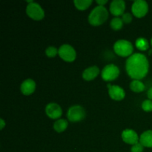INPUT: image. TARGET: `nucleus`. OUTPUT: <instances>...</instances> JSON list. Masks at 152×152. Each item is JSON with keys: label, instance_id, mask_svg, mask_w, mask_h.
I'll return each mask as SVG.
<instances>
[{"label": "nucleus", "instance_id": "nucleus-1", "mask_svg": "<svg viewBox=\"0 0 152 152\" xmlns=\"http://www.w3.org/2000/svg\"><path fill=\"white\" fill-rule=\"evenodd\" d=\"M126 70L131 78L140 80L148 74L149 62L146 56L142 53H133L126 60Z\"/></svg>", "mask_w": 152, "mask_h": 152}, {"label": "nucleus", "instance_id": "nucleus-2", "mask_svg": "<svg viewBox=\"0 0 152 152\" xmlns=\"http://www.w3.org/2000/svg\"><path fill=\"white\" fill-rule=\"evenodd\" d=\"M108 17V11L104 6L98 5L91 10L88 16V22L93 26L102 25Z\"/></svg>", "mask_w": 152, "mask_h": 152}, {"label": "nucleus", "instance_id": "nucleus-3", "mask_svg": "<svg viewBox=\"0 0 152 152\" xmlns=\"http://www.w3.org/2000/svg\"><path fill=\"white\" fill-rule=\"evenodd\" d=\"M114 50L117 55L123 57L130 56L133 53V45L126 39L117 40L114 45Z\"/></svg>", "mask_w": 152, "mask_h": 152}, {"label": "nucleus", "instance_id": "nucleus-4", "mask_svg": "<svg viewBox=\"0 0 152 152\" xmlns=\"http://www.w3.org/2000/svg\"><path fill=\"white\" fill-rule=\"evenodd\" d=\"M26 13L28 16L34 20H41L45 17L44 10L38 3L34 1L29 3L27 5Z\"/></svg>", "mask_w": 152, "mask_h": 152}, {"label": "nucleus", "instance_id": "nucleus-5", "mask_svg": "<svg viewBox=\"0 0 152 152\" xmlns=\"http://www.w3.org/2000/svg\"><path fill=\"white\" fill-rule=\"evenodd\" d=\"M67 117L69 121L76 123L83 120L86 117V111L82 106L79 105L70 107L67 113Z\"/></svg>", "mask_w": 152, "mask_h": 152}, {"label": "nucleus", "instance_id": "nucleus-6", "mask_svg": "<svg viewBox=\"0 0 152 152\" xmlns=\"http://www.w3.org/2000/svg\"><path fill=\"white\" fill-rule=\"evenodd\" d=\"M119 75H120V69L117 65L114 64L105 65L101 73L102 80L106 82H111L116 80Z\"/></svg>", "mask_w": 152, "mask_h": 152}, {"label": "nucleus", "instance_id": "nucleus-7", "mask_svg": "<svg viewBox=\"0 0 152 152\" xmlns=\"http://www.w3.org/2000/svg\"><path fill=\"white\" fill-rule=\"evenodd\" d=\"M58 54L65 62H71L75 60L77 57V53L74 48L68 44H64L59 48Z\"/></svg>", "mask_w": 152, "mask_h": 152}, {"label": "nucleus", "instance_id": "nucleus-8", "mask_svg": "<svg viewBox=\"0 0 152 152\" xmlns=\"http://www.w3.org/2000/svg\"><path fill=\"white\" fill-rule=\"evenodd\" d=\"M132 11L136 17H143L148 11V3L144 0H137L134 1L132 6Z\"/></svg>", "mask_w": 152, "mask_h": 152}, {"label": "nucleus", "instance_id": "nucleus-9", "mask_svg": "<svg viewBox=\"0 0 152 152\" xmlns=\"http://www.w3.org/2000/svg\"><path fill=\"white\" fill-rule=\"evenodd\" d=\"M45 113L48 117L53 120L59 119L62 114V110L60 105L54 102L48 104L45 107Z\"/></svg>", "mask_w": 152, "mask_h": 152}, {"label": "nucleus", "instance_id": "nucleus-10", "mask_svg": "<svg viewBox=\"0 0 152 152\" xmlns=\"http://www.w3.org/2000/svg\"><path fill=\"white\" fill-rule=\"evenodd\" d=\"M107 87L108 88V94L112 99L116 101H120L125 98L126 93H125V91L123 90V88H121L120 86L108 84Z\"/></svg>", "mask_w": 152, "mask_h": 152}, {"label": "nucleus", "instance_id": "nucleus-11", "mask_svg": "<svg viewBox=\"0 0 152 152\" xmlns=\"http://www.w3.org/2000/svg\"><path fill=\"white\" fill-rule=\"evenodd\" d=\"M126 9V3L123 0H114L110 4V12L111 14L119 17V16H123L124 14Z\"/></svg>", "mask_w": 152, "mask_h": 152}, {"label": "nucleus", "instance_id": "nucleus-12", "mask_svg": "<svg viewBox=\"0 0 152 152\" xmlns=\"http://www.w3.org/2000/svg\"><path fill=\"white\" fill-rule=\"evenodd\" d=\"M122 139L125 142L130 145H134V144L139 142L140 141L139 136L135 131L132 129H125L122 132Z\"/></svg>", "mask_w": 152, "mask_h": 152}, {"label": "nucleus", "instance_id": "nucleus-13", "mask_svg": "<svg viewBox=\"0 0 152 152\" xmlns=\"http://www.w3.org/2000/svg\"><path fill=\"white\" fill-rule=\"evenodd\" d=\"M36 89V83L32 79H27L22 82L20 90L24 95H30L34 92Z\"/></svg>", "mask_w": 152, "mask_h": 152}, {"label": "nucleus", "instance_id": "nucleus-14", "mask_svg": "<svg viewBox=\"0 0 152 152\" xmlns=\"http://www.w3.org/2000/svg\"><path fill=\"white\" fill-rule=\"evenodd\" d=\"M99 74V69L97 66H91L86 68L83 73V78L87 81H91L96 78Z\"/></svg>", "mask_w": 152, "mask_h": 152}, {"label": "nucleus", "instance_id": "nucleus-15", "mask_svg": "<svg viewBox=\"0 0 152 152\" xmlns=\"http://www.w3.org/2000/svg\"><path fill=\"white\" fill-rule=\"evenodd\" d=\"M140 142L143 147L152 148V130L145 131L140 137Z\"/></svg>", "mask_w": 152, "mask_h": 152}, {"label": "nucleus", "instance_id": "nucleus-16", "mask_svg": "<svg viewBox=\"0 0 152 152\" xmlns=\"http://www.w3.org/2000/svg\"><path fill=\"white\" fill-rule=\"evenodd\" d=\"M68 126V121L64 119H59L56 120L53 124V129L58 133H62L64 131L66 130Z\"/></svg>", "mask_w": 152, "mask_h": 152}, {"label": "nucleus", "instance_id": "nucleus-17", "mask_svg": "<svg viewBox=\"0 0 152 152\" xmlns=\"http://www.w3.org/2000/svg\"><path fill=\"white\" fill-rule=\"evenodd\" d=\"M145 85L140 81V80H134L130 83V88L132 91L137 92V93H140L145 90Z\"/></svg>", "mask_w": 152, "mask_h": 152}, {"label": "nucleus", "instance_id": "nucleus-18", "mask_svg": "<svg viewBox=\"0 0 152 152\" xmlns=\"http://www.w3.org/2000/svg\"><path fill=\"white\" fill-rule=\"evenodd\" d=\"M74 3L78 10H85L92 4V0H75Z\"/></svg>", "mask_w": 152, "mask_h": 152}, {"label": "nucleus", "instance_id": "nucleus-19", "mask_svg": "<svg viewBox=\"0 0 152 152\" xmlns=\"http://www.w3.org/2000/svg\"><path fill=\"white\" fill-rule=\"evenodd\" d=\"M136 44L137 48L139 50H148V48H149V44H148V42L146 39L142 38V37H140L137 39L136 40Z\"/></svg>", "mask_w": 152, "mask_h": 152}, {"label": "nucleus", "instance_id": "nucleus-20", "mask_svg": "<svg viewBox=\"0 0 152 152\" xmlns=\"http://www.w3.org/2000/svg\"><path fill=\"white\" fill-rule=\"evenodd\" d=\"M123 22L122 20V18L120 17H114L111 19V28H112L114 31H119V30L121 29L123 26Z\"/></svg>", "mask_w": 152, "mask_h": 152}, {"label": "nucleus", "instance_id": "nucleus-21", "mask_svg": "<svg viewBox=\"0 0 152 152\" xmlns=\"http://www.w3.org/2000/svg\"><path fill=\"white\" fill-rule=\"evenodd\" d=\"M58 52H59V50H57L56 47H54V46H49V47L46 48L45 54L48 57L52 58L54 57L56 54H58Z\"/></svg>", "mask_w": 152, "mask_h": 152}, {"label": "nucleus", "instance_id": "nucleus-22", "mask_svg": "<svg viewBox=\"0 0 152 152\" xmlns=\"http://www.w3.org/2000/svg\"><path fill=\"white\" fill-rule=\"evenodd\" d=\"M142 108L143 111L146 112H151L152 111V100L151 99H145L142 103Z\"/></svg>", "mask_w": 152, "mask_h": 152}, {"label": "nucleus", "instance_id": "nucleus-23", "mask_svg": "<svg viewBox=\"0 0 152 152\" xmlns=\"http://www.w3.org/2000/svg\"><path fill=\"white\" fill-rule=\"evenodd\" d=\"M131 151L132 152H142L143 151V145L140 143V142H137V143L134 144L132 145V148H131Z\"/></svg>", "mask_w": 152, "mask_h": 152}, {"label": "nucleus", "instance_id": "nucleus-24", "mask_svg": "<svg viewBox=\"0 0 152 152\" xmlns=\"http://www.w3.org/2000/svg\"><path fill=\"white\" fill-rule=\"evenodd\" d=\"M122 20H123V23L129 24L132 21V15L130 13H125L122 16Z\"/></svg>", "mask_w": 152, "mask_h": 152}, {"label": "nucleus", "instance_id": "nucleus-25", "mask_svg": "<svg viewBox=\"0 0 152 152\" xmlns=\"http://www.w3.org/2000/svg\"><path fill=\"white\" fill-rule=\"evenodd\" d=\"M96 2L99 5L104 6L107 2H108V0H97V1H96Z\"/></svg>", "mask_w": 152, "mask_h": 152}, {"label": "nucleus", "instance_id": "nucleus-26", "mask_svg": "<svg viewBox=\"0 0 152 152\" xmlns=\"http://www.w3.org/2000/svg\"><path fill=\"white\" fill-rule=\"evenodd\" d=\"M147 96H148V99L152 100V87L150 88L148 91H147Z\"/></svg>", "mask_w": 152, "mask_h": 152}, {"label": "nucleus", "instance_id": "nucleus-27", "mask_svg": "<svg viewBox=\"0 0 152 152\" xmlns=\"http://www.w3.org/2000/svg\"><path fill=\"white\" fill-rule=\"evenodd\" d=\"M4 126H5V122L4 121L3 119L1 118L0 119V129L2 130V129L4 128Z\"/></svg>", "mask_w": 152, "mask_h": 152}, {"label": "nucleus", "instance_id": "nucleus-28", "mask_svg": "<svg viewBox=\"0 0 152 152\" xmlns=\"http://www.w3.org/2000/svg\"><path fill=\"white\" fill-rule=\"evenodd\" d=\"M151 46H152V38H151Z\"/></svg>", "mask_w": 152, "mask_h": 152}]
</instances>
